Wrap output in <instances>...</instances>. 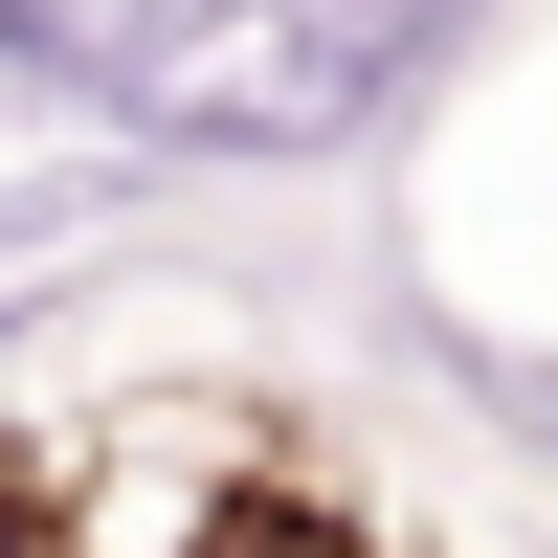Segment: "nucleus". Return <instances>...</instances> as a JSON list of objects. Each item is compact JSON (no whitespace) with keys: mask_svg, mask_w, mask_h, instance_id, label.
<instances>
[{"mask_svg":"<svg viewBox=\"0 0 558 558\" xmlns=\"http://www.w3.org/2000/svg\"><path fill=\"white\" fill-rule=\"evenodd\" d=\"M470 23V0H268V23H202V45H157L134 68V112L157 134H202V157H313V134H357L425 45Z\"/></svg>","mask_w":558,"mask_h":558,"instance_id":"nucleus-1","label":"nucleus"},{"mask_svg":"<svg viewBox=\"0 0 558 558\" xmlns=\"http://www.w3.org/2000/svg\"><path fill=\"white\" fill-rule=\"evenodd\" d=\"M179 45V0H0V68L23 89H134Z\"/></svg>","mask_w":558,"mask_h":558,"instance_id":"nucleus-2","label":"nucleus"},{"mask_svg":"<svg viewBox=\"0 0 558 558\" xmlns=\"http://www.w3.org/2000/svg\"><path fill=\"white\" fill-rule=\"evenodd\" d=\"M0 558H23V492H0Z\"/></svg>","mask_w":558,"mask_h":558,"instance_id":"nucleus-3","label":"nucleus"}]
</instances>
